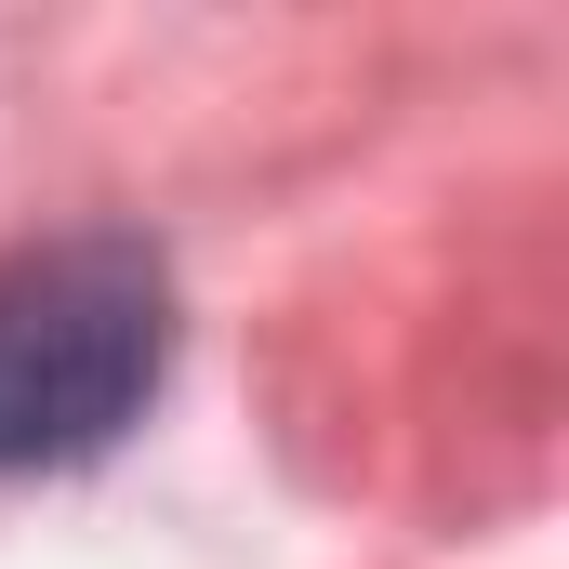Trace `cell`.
Masks as SVG:
<instances>
[{
	"label": "cell",
	"mask_w": 569,
	"mask_h": 569,
	"mask_svg": "<svg viewBox=\"0 0 569 569\" xmlns=\"http://www.w3.org/2000/svg\"><path fill=\"white\" fill-rule=\"evenodd\" d=\"M172 385V266L133 226L0 252V477L93 463Z\"/></svg>",
	"instance_id": "obj_1"
}]
</instances>
